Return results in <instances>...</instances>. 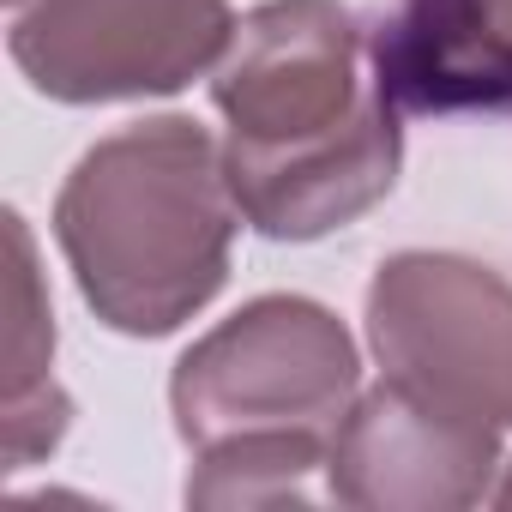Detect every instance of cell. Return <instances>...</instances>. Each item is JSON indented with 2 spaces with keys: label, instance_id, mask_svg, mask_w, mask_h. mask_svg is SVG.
<instances>
[{
  "label": "cell",
  "instance_id": "cell-1",
  "mask_svg": "<svg viewBox=\"0 0 512 512\" xmlns=\"http://www.w3.org/2000/svg\"><path fill=\"white\" fill-rule=\"evenodd\" d=\"M223 169L241 223L266 241H320L398 187L404 109L374 79L344 0H260L211 67Z\"/></svg>",
  "mask_w": 512,
  "mask_h": 512
},
{
  "label": "cell",
  "instance_id": "cell-2",
  "mask_svg": "<svg viewBox=\"0 0 512 512\" xmlns=\"http://www.w3.org/2000/svg\"><path fill=\"white\" fill-rule=\"evenodd\" d=\"M241 205L193 115L97 139L55 193V241L85 308L121 338H169L229 284Z\"/></svg>",
  "mask_w": 512,
  "mask_h": 512
},
{
  "label": "cell",
  "instance_id": "cell-3",
  "mask_svg": "<svg viewBox=\"0 0 512 512\" xmlns=\"http://www.w3.org/2000/svg\"><path fill=\"white\" fill-rule=\"evenodd\" d=\"M362 392L350 326L308 296H253L217 320L169 374L187 452L235 434H332Z\"/></svg>",
  "mask_w": 512,
  "mask_h": 512
},
{
  "label": "cell",
  "instance_id": "cell-4",
  "mask_svg": "<svg viewBox=\"0 0 512 512\" xmlns=\"http://www.w3.org/2000/svg\"><path fill=\"white\" fill-rule=\"evenodd\" d=\"M368 350L416 398L512 428V278L470 253L410 247L368 284Z\"/></svg>",
  "mask_w": 512,
  "mask_h": 512
},
{
  "label": "cell",
  "instance_id": "cell-5",
  "mask_svg": "<svg viewBox=\"0 0 512 512\" xmlns=\"http://www.w3.org/2000/svg\"><path fill=\"white\" fill-rule=\"evenodd\" d=\"M235 37L229 0H7L13 67L49 103L169 97Z\"/></svg>",
  "mask_w": 512,
  "mask_h": 512
},
{
  "label": "cell",
  "instance_id": "cell-6",
  "mask_svg": "<svg viewBox=\"0 0 512 512\" xmlns=\"http://www.w3.org/2000/svg\"><path fill=\"white\" fill-rule=\"evenodd\" d=\"M500 434L488 422L452 416L398 380L356 392L326 452V494L356 512H464L494 500L506 470Z\"/></svg>",
  "mask_w": 512,
  "mask_h": 512
},
{
  "label": "cell",
  "instance_id": "cell-7",
  "mask_svg": "<svg viewBox=\"0 0 512 512\" xmlns=\"http://www.w3.org/2000/svg\"><path fill=\"white\" fill-rule=\"evenodd\" d=\"M368 55L404 115L512 109V0H392Z\"/></svg>",
  "mask_w": 512,
  "mask_h": 512
},
{
  "label": "cell",
  "instance_id": "cell-8",
  "mask_svg": "<svg viewBox=\"0 0 512 512\" xmlns=\"http://www.w3.org/2000/svg\"><path fill=\"white\" fill-rule=\"evenodd\" d=\"M7 247H13V266H7V470L37 464L43 452L61 446L67 434V392L55 386V314L37 278V247L19 211H7Z\"/></svg>",
  "mask_w": 512,
  "mask_h": 512
},
{
  "label": "cell",
  "instance_id": "cell-9",
  "mask_svg": "<svg viewBox=\"0 0 512 512\" xmlns=\"http://www.w3.org/2000/svg\"><path fill=\"white\" fill-rule=\"evenodd\" d=\"M332 434H235L193 452L187 506H308Z\"/></svg>",
  "mask_w": 512,
  "mask_h": 512
},
{
  "label": "cell",
  "instance_id": "cell-10",
  "mask_svg": "<svg viewBox=\"0 0 512 512\" xmlns=\"http://www.w3.org/2000/svg\"><path fill=\"white\" fill-rule=\"evenodd\" d=\"M494 506H506V512H512V464H506V476L494 482Z\"/></svg>",
  "mask_w": 512,
  "mask_h": 512
}]
</instances>
